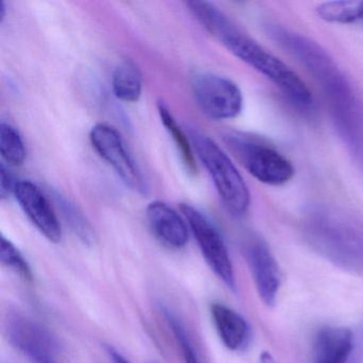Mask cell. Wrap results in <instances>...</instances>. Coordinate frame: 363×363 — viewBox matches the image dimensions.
Returning a JSON list of instances; mask_svg holds the SVG:
<instances>
[{"mask_svg": "<svg viewBox=\"0 0 363 363\" xmlns=\"http://www.w3.org/2000/svg\"><path fill=\"white\" fill-rule=\"evenodd\" d=\"M272 35L315 78L330 104L342 139L363 165V111L345 76L311 40L284 29L274 28Z\"/></svg>", "mask_w": 363, "mask_h": 363, "instance_id": "obj_1", "label": "cell"}, {"mask_svg": "<svg viewBox=\"0 0 363 363\" xmlns=\"http://www.w3.org/2000/svg\"><path fill=\"white\" fill-rule=\"evenodd\" d=\"M218 41L240 60L271 80L291 101L301 108L311 107V92L294 71L235 26Z\"/></svg>", "mask_w": 363, "mask_h": 363, "instance_id": "obj_2", "label": "cell"}, {"mask_svg": "<svg viewBox=\"0 0 363 363\" xmlns=\"http://www.w3.org/2000/svg\"><path fill=\"white\" fill-rule=\"evenodd\" d=\"M188 135L195 155L207 169L227 211L235 216L245 214L250 203V191L231 159L199 129H189Z\"/></svg>", "mask_w": 363, "mask_h": 363, "instance_id": "obj_3", "label": "cell"}, {"mask_svg": "<svg viewBox=\"0 0 363 363\" xmlns=\"http://www.w3.org/2000/svg\"><path fill=\"white\" fill-rule=\"evenodd\" d=\"M226 143L248 173L262 184L282 186L292 179V163L269 145L237 133L227 135Z\"/></svg>", "mask_w": 363, "mask_h": 363, "instance_id": "obj_4", "label": "cell"}, {"mask_svg": "<svg viewBox=\"0 0 363 363\" xmlns=\"http://www.w3.org/2000/svg\"><path fill=\"white\" fill-rule=\"evenodd\" d=\"M180 212L188 223L210 269L231 291L237 290L233 262L216 227L207 216L189 203H180Z\"/></svg>", "mask_w": 363, "mask_h": 363, "instance_id": "obj_5", "label": "cell"}, {"mask_svg": "<svg viewBox=\"0 0 363 363\" xmlns=\"http://www.w3.org/2000/svg\"><path fill=\"white\" fill-rule=\"evenodd\" d=\"M192 92L199 109L212 120L237 118L243 108L239 86L222 76L199 74L192 80Z\"/></svg>", "mask_w": 363, "mask_h": 363, "instance_id": "obj_6", "label": "cell"}, {"mask_svg": "<svg viewBox=\"0 0 363 363\" xmlns=\"http://www.w3.org/2000/svg\"><path fill=\"white\" fill-rule=\"evenodd\" d=\"M90 141L129 189L140 194L147 193L145 178L116 128L107 124L95 125L90 133Z\"/></svg>", "mask_w": 363, "mask_h": 363, "instance_id": "obj_7", "label": "cell"}, {"mask_svg": "<svg viewBox=\"0 0 363 363\" xmlns=\"http://www.w3.org/2000/svg\"><path fill=\"white\" fill-rule=\"evenodd\" d=\"M5 326L10 343L29 360L33 363H57L58 342L41 324L20 312H9Z\"/></svg>", "mask_w": 363, "mask_h": 363, "instance_id": "obj_8", "label": "cell"}, {"mask_svg": "<svg viewBox=\"0 0 363 363\" xmlns=\"http://www.w3.org/2000/svg\"><path fill=\"white\" fill-rule=\"evenodd\" d=\"M13 194L23 211L38 230L48 241L59 243L62 239L60 222L50 199L44 195L41 189L33 182L23 180L16 182Z\"/></svg>", "mask_w": 363, "mask_h": 363, "instance_id": "obj_9", "label": "cell"}, {"mask_svg": "<svg viewBox=\"0 0 363 363\" xmlns=\"http://www.w3.org/2000/svg\"><path fill=\"white\" fill-rule=\"evenodd\" d=\"M245 257L259 296L265 305H275L281 286V274L267 243L255 238L245 246Z\"/></svg>", "mask_w": 363, "mask_h": 363, "instance_id": "obj_10", "label": "cell"}, {"mask_svg": "<svg viewBox=\"0 0 363 363\" xmlns=\"http://www.w3.org/2000/svg\"><path fill=\"white\" fill-rule=\"evenodd\" d=\"M146 220L154 237L167 247L180 250L188 243V223L167 203H150L146 208Z\"/></svg>", "mask_w": 363, "mask_h": 363, "instance_id": "obj_11", "label": "cell"}, {"mask_svg": "<svg viewBox=\"0 0 363 363\" xmlns=\"http://www.w3.org/2000/svg\"><path fill=\"white\" fill-rule=\"evenodd\" d=\"M354 348V335L345 327H323L313 344V363H347Z\"/></svg>", "mask_w": 363, "mask_h": 363, "instance_id": "obj_12", "label": "cell"}, {"mask_svg": "<svg viewBox=\"0 0 363 363\" xmlns=\"http://www.w3.org/2000/svg\"><path fill=\"white\" fill-rule=\"evenodd\" d=\"M210 312L223 344L233 352L245 350L250 340V325L245 318L231 308L218 303H212Z\"/></svg>", "mask_w": 363, "mask_h": 363, "instance_id": "obj_13", "label": "cell"}, {"mask_svg": "<svg viewBox=\"0 0 363 363\" xmlns=\"http://www.w3.org/2000/svg\"><path fill=\"white\" fill-rule=\"evenodd\" d=\"M143 80L138 65L130 59L118 63L112 77V90L116 99L125 103H135L142 95Z\"/></svg>", "mask_w": 363, "mask_h": 363, "instance_id": "obj_14", "label": "cell"}, {"mask_svg": "<svg viewBox=\"0 0 363 363\" xmlns=\"http://www.w3.org/2000/svg\"><path fill=\"white\" fill-rule=\"evenodd\" d=\"M316 14L327 23L363 26V1H328L318 6Z\"/></svg>", "mask_w": 363, "mask_h": 363, "instance_id": "obj_15", "label": "cell"}, {"mask_svg": "<svg viewBox=\"0 0 363 363\" xmlns=\"http://www.w3.org/2000/svg\"><path fill=\"white\" fill-rule=\"evenodd\" d=\"M158 113L161 122L164 125L165 129L171 135L176 147H177L184 167L191 173H195V171H196V161H195V152L193 150L190 138L178 125L177 121L175 120L173 114L169 111V107L163 101H159L158 103Z\"/></svg>", "mask_w": 363, "mask_h": 363, "instance_id": "obj_16", "label": "cell"}, {"mask_svg": "<svg viewBox=\"0 0 363 363\" xmlns=\"http://www.w3.org/2000/svg\"><path fill=\"white\" fill-rule=\"evenodd\" d=\"M186 7L201 26L216 39L220 37L233 22L216 6L207 1H188Z\"/></svg>", "mask_w": 363, "mask_h": 363, "instance_id": "obj_17", "label": "cell"}, {"mask_svg": "<svg viewBox=\"0 0 363 363\" xmlns=\"http://www.w3.org/2000/svg\"><path fill=\"white\" fill-rule=\"evenodd\" d=\"M54 196L57 207L60 210L65 223L69 225L76 237L86 245H92L95 242V233L88 218L78 207L67 201L62 195L55 193Z\"/></svg>", "mask_w": 363, "mask_h": 363, "instance_id": "obj_18", "label": "cell"}, {"mask_svg": "<svg viewBox=\"0 0 363 363\" xmlns=\"http://www.w3.org/2000/svg\"><path fill=\"white\" fill-rule=\"evenodd\" d=\"M0 154L12 167H20L26 160V147L18 129L7 123L0 124Z\"/></svg>", "mask_w": 363, "mask_h": 363, "instance_id": "obj_19", "label": "cell"}, {"mask_svg": "<svg viewBox=\"0 0 363 363\" xmlns=\"http://www.w3.org/2000/svg\"><path fill=\"white\" fill-rule=\"evenodd\" d=\"M0 260L6 267L18 274L21 278L31 281L33 278L30 265L27 262L20 250L16 247L13 243L5 237H1L0 243Z\"/></svg>", "mask_w": 363, "mask_h": 363, "instance_id": "obj_20", "label": "cell"}, {"mask_svg": "<svg viewBox=\"0 0 363 363\" xmlns=\"http://www.w3.org/2000/svg\"><path fill=\"white\" fill-rule=\"evenodd\" d=\"M163 314H164L167 322L169 323V328L173 331L180 348H182V356H184L186 363H201L191 343L190 337L186 335V331L184 330V327L182 326L180 320L169 311L167 308H162Z\"/></svg>", "mask_w": 363, "mask_h": 363, "instance_id": "obj_21", "label": "cell"}, {"mask_svg": "<svg viewBox=\"0 0 363 363\" xmlns=\"http://www.w3.org/2000/svg\"><path fill=\"white\" fill-rule=\"evenodd\" d=\"M16 186L11 172L3 163L0 167V197L3 201L8 199L12 192L14 193Z\"/></svg>", "mask_w": 363, "mask_h": 363, "instance_id": "obj_22", "label": "cell"}, {"mask_svg": "<svg viewBox=\"0 0 363 363\" xmlns=\"http://www.w3.org/2000/svg\"><path fill=\"white\" fill-rule=\"evenodd\" d=\"M107 352L113 363H131L130 361L127 360L123 354H121L118 350H114L111 346H108Z\"/></svg>", "mask_w": 363, "mask_h": 363, "instance_id": "obj_23", "label": "cell"}, {"mask_svg": "<svg viewBox=\"0 0 363 363\" xmlns=\"http://www.w3.org/2000/svg\"><path fill=\"white\" fill-rule=\"evenodd\" d=\"M259 363H276L275 359L269 352H263L259 358Z\"/></svg>", "mask_w": 363, "mask_h": 363, "instance_id": "obj_24", "label": "cell"}, {"mask_svg": "<svg viewBox=\"0 0 363 363\" xmlns=\"http://www.w3.org/2000/svg\"><path fill=\"white\" fill-rule=\"evenodd\" d=\"M6 13H7V7L4 1L0 3V23H3L6 18Z\"/></svg>", "mask_w": 363, "mask_h": 363, "instance_id": "obj_25", "label": "cell"}]
</instances>
